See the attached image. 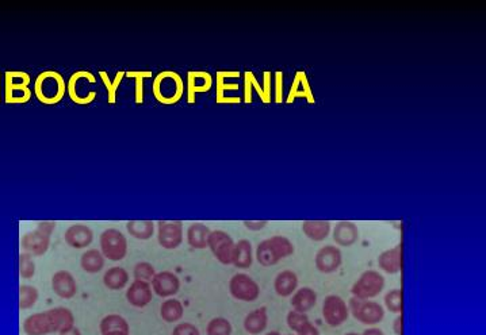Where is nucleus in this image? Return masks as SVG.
<instances>
[{
	"instance_id": "f257e3e1",
	"label": "nucleus",
	"mask_w": 486,
	"mask_h": 335,
	"mask_svg": "<svg viewBox=\"0 0 486 335\" xmlns=\"http://www.w3.org/2000/svg\"><path fill=\"white\" fill-rule=\"evenodd\" d=\"M75 327V315L66 307H55L29 315L22 325L26 335L60 334Z\"/></svg>"
},
{
	"instance_id": "f03ea898",
	"label": "nucleus",
	"mask_w": 486,
	"mask_h": 335,
	"mask_svg": "<svg viewBox=\"0 0 486 335\" xmlns=\"http://www.w3.org/2000/svg\"><path fill=\"white\" fill-rule=\"evenodd\" d=\"M293 242L283 235H274L262 241L256 248V261L262 267H274L282 260L294 254Z\"/></svg>"
},
{
	"instance_id": "7ed1b4c3",
	"label": "nucleus",
	"mask_w": 486,
	"mask_h": 335,
	"mask_svg": "<svg viewBox=\"0 0 486 335\" xmlns=\"http://www.w3.org/2000/svg\"><path fill=\"white\" fill-rule=\"evenodd\" d=\"M65 80L56 70L41 72L34 82V95L43 105H53L60 103L65 96Z\"/></svg>"
},
{
	"instance_id": "20e7f679",
	"label": "nucleus",
	"mask_w": 486,
	"mask_h": 335,
	"mask_svg": "<svg viewBox=\"0 0 486 335\" xmlns=\"http://www.w3.org/2000/svg\"><path fill=\"white\" fill-rule=\"evenodd\" d=\"M153 96L162 105H171L178 103L185 94L183 79L172 70L160 72L152 85Z\"/></svg>"
},
{
	"instance_id": "39448f33",
	"label": "nucleus",
	"mask_w": 486,
	"mask_h": 335,
	"mask_svg": "<svg viewBox=\"0 0 486 335\" xmlns=\"http://www.w3.org/2000/svg\"><path fill=\"white\" fill-rule=\"evenodd\" d=\"M57 223L53 221L40 222L36 230L29 231L22 237L21 246L24 253L33 257H41L50 248L52 234L56 230Z\"/></svg>"
},
{
	"instance_id": "423d86ee",
	"label": "nucleus",
	"mask_w": 486,
	"mask_h": 335,
	"mask_svg": "<svg viewBox=\"0 0 486 335\" xmlns=\"http://www.w3.org/2000/svg\"><path fill=\"white\" fill-rule=\"evenodd\" d=\"M30 75L22 70H8L4 75V83H6V95L4 102L13 103V105H21L27 103L33 95L30 91Z\"/></svg>"
},
{
	"instance_id": "0eeeda50",
	"label": "nucleus",
	"mask_w": 486,
	"mask_h": 335,
	"mask_svg": "<svg viewBox=\"0 0 486 335\" xmlns=\"http://www.w3.org/2000/svg\"><path fill=\"white\" fill-rule=\"evenodd\" d=\"M85 83H97V77L94 76V73H91L88 70H78V72L71 75V77L66 83V94L73 103L79 105H88L95 100L97 91L87 89L85 92H82V87Z\"/></svg>"
},
{
	"instance_id": "6e6552de",
	"label": "nucleus",
	"mask_w": 486,
	"mask_h": 335,
	"mask_svg": "<svg viewBox=\"0 0 486 335\" xmlns=\"http://www.w3.org/2000/svg\"><path fill=\"white\" fill-rule=\"evenodd\" d=\"M348 311L362 325L376 326L385 318V308L376 300H360L351 297L348 302Z\"/></svg>"
},
{
	"instance_id": "1a4fd4ad",
	"label": "nucleus",
	"mask_w": 486,
	"mask_h": 335,
	"mask_svg": "<svg viewBox=\"0 0 486 335\" xmlns=\"http://www.w3.org/2000/svg\"><path fill=\"white\" fill-rule=\"evenodd\" d=\"M99 248L108 261H122L127 254V239L122 231L106 229L99 237Z\"/></svg>"
},
{
	"instance_id": "9d476101",
	"label": "nucleus",
	"mask_w": 486,
	"mask_h": 335,
	"mask_svg": "<svg viewBox=\"0 0 486 335\" xmlns=\"http://www.w3.org/2000/svg\"><path fill=\"white\" fill-rule=\"evenodd\" d=\"M385 288V277L377 271H366L354 283L351 295L360 300H373Z\"/></svg>"
},
{
	"instance_id": "9b49d317",
	"label": "nucleus",
	"mask_w": 486,
	"mask_h": 335,
	"mask_svg": "<svg viewBox=\"0 0 486 335\" xmlns=\"http://www.w3.org/2000/svg\"><path fill=\"white\" fill-rule=\"evenodd\" d=\"M229 292L238 302L252 303L260 296V287L247 273H236L229 281Z\"/></svg>"
},
{
	"instance_id": "f8f14e48",
	"label": "nucleus",
	"mask_w": 486,
	"mask_h": 335,
	"mask_svg": "<svg viewBox=\"0 0 486 335\" xmlns=\"http://www.w3.org/2000/svg\"><path fill=\"white\" fill-rule=\"evenodd\" d=\"M234 245L232 237L222 230H212L208 239V249L222 265H232Z\"/></svg>"
},
{
	"instance_id": "ddd939ff",
	"label": "nucleus",
	"mask_w": 486,
	"mask_h": 335,
	"mask_svg": "<svg viewBox=\"0 0 486 335\" xmlns=\"http://www.w3.org/2000/svg\"><path fill=\"white\" fill-rule=\"evenodd\" d=\"M157 228V242L166 251L178 249L185 238L183 222L180 221H159Z\"/></svg>"
},
{
	"instance_id": "4468645a",
	"label": "nucleus",
	"mask_w": 486,
	"mask_h": 335,
	"mask_svg": "<svg viewBox=\"0 0 486 335\" xmlns=\"http://www.w3.org/2000/svg\"><path fill=\"white\" fill-rule=\"evenodd\" d=\"M350 316L348 306L343 297L329 295L322 303V318L329 327H340Z\"/></svg>"
},
{
	"instance_id": "2eb2a0df",
	"label": "nucleus",
	"mask_w": 486,
	"mask_h": 335,
	"mask_svg": "<svg viewBox=\"0 0 486 335\" xmlns=\"http://www.w3.org/2000/svg\"><path fill=\"white\" fill-rule=\"evenodd\" d=\"M315 264L320 273L331 274L338 271V268L343 264V254L338 246L334 245H325L321 249H318L315 257Z\"/></svg>"
},
{
	"instance_id": "dca6fc26",
	"label": "nucleus",
	"mask_w": 486,
	"mask_h": 335,
	"mask_svg": "<svg viewBox=\"0 0 486 335\" xmlns=\"http://www.w3.org/2000/svg\"><path fill=\"white\" fill-rule=\"evenodd\" d=\"M150 287L153 293L159 297L169 299L179 292L180 278L173 272L162 271L155 274V277L150 281Z\"/></svg>"
},
{
	"instance_id": "f3484780",
	"label": "nucleus",
	"mask_w": 486,
	"mask_h": 335,
	"mask_svg": "<svg viewBox=\"0 0 486 335\" xmlns=\"http://www.w3.org/2000/svg\"><path fill=\"white\" fill-rule=\"evenodd\" d=\"M64 239L72 249H87L94 242V231L87 225L76 223L65 230Z\"/></svg>"
},
{
	"instance_id": "a211bd4d",
	"label": "nucleus",
	"mask_w": 486,
	"mask_h": 335,
	"mask_svg": "<svg viewBox=\"0 0 486 335\" xmlns=\"http://www.w3.org/2000/svg\"><path fill=\"white\" fill-rule=\"evenodd\" d=\"M127 303L136 308H145L152 303L153 291L150 287V283L134 280L125 293Z\"/></svg>"
},
{
	"instance_id": "6ab92c4d",
	"label": "nucleus",
	"mask_w": 486,
	"mask_h": 335,
	"mask_svg": "<svg viewBox=\"0 0 486 335\" xmlns=\"http://www.w3.org/2000/svg\"><path fill=\"white\" fill-rule=\"evenodd\" d=\"M52 290L59 297L69 300L78 293V283L73 274L68 271H57L52 276Z\"/></svg>"
},
{
	"instance_id": "aec40b11",
	"label": "nucleus",
	"mask_w": 486,
	"mask_h": 335,
	"mask_svg": "<svg viewBox=\"0 0 486 335\" xmlns=\"http://www.w3.org/2000/svg\"><path fill=\"white\" fill-rule=\"evenodd\" d=\"M359 239V229L354 222L341 221L334 229V241L340 248H350Z\"/></svg>"
},
{
	"instance_id": "412c9836",
	"label": "nucleus",
	"mask_w": 486,
	"mask_h": 335,
	"mask_svg": "<svg viewBox=\"0 0 486 335\" xmlns=\"http://www.w3.org/2000/svg\"><path fill=\"white\" fill-rule=\"evenodd\" d=\"M213 85L212 76L208 72L196 70L187 73V96L189 103L195 102V95L208 92Z\"/></svg>"
},
{
	"instance_id": "4be33fe9",
	"label": "nucleus",
	"mask_w": 486,
	"mask_h": 335,
	"mask_svg": "<svg viewBox=\"0 0 486 335\" xmlns=\"http://www.w3.org/2000/svg\"><path fill=\"white\" fill-rule=\"evenodd\" d=\"M290 304L296 313L308 314L317 304V293L310 287H302L292 295Z\"/></svg>"
},
{
	"instance_id": "5701e85b",
	"label": "nucleus",
	"mask_w": 486,
	"mask_h": 335,
	"mask_svg": "<svg viewBox=\"0 0 486 335\" xmlns=\"http://www.w3.org/2000/svg\"><path fill=\"white\" fill-rule=\"evenodd\" d=\"M378 267L380 271L387 274H397L402 269V246L397 245L392 249L380 253L378 257Z\"/></svg>"
},
{
	"instance_id": "b1692460",
	"label": "nucleus",
	"mask_w": 486,
	"mask_h": 335,
	"mask_svg": "<svg viewBox=\"0 0 486 335\" xmlns=\"http://www.w3.org/2000/svg\"><path fill=\"white\" fill-rule=\"evenodd\" d=\"M254 264V249L248 239H240L234 245L232 265L237 269H248Z\"/></svg>"
},
{
	"instance_id": "393cba45",
	"label": "nucleus",
	"mask_w": 486,
	"mask_h": 335,
	"mask_svg": "<svg viewBox=\"0 0 486 335\" xmlns=\"http://www.w3.org/2000/svg\"><path fill=\"white\" fill-rule=\"evenodd\" d=\"M269 326V313L266 307L256 308L245 316L244 330L251 335H259L266 332Z\"/></svg>"
},
{
	"instance_id": "a878e982",
	"label": "nucleus",
	"mask_w": 486,
	"mask_h": 335,
	"mask_svg": "<svg viewBox=\"0 0 486 335\" xmlns=\"http://www.w3.org/2000/svg\"><path fill=\"white\" fill-rule=\"evenodd\" d=\"M298 288V276L296 272L286 269L278 273L274 280V290L278 296L289 297L296 292Z\"/></svg>"
},
{
	"instance_id": "bb28decb",
	"label": "nucleus",
	"mask_w": 486,
	"mask_h": 335,
	"mask_svg": "<svg viewBox=\"0 0 486 335\" xmlns=\"http://www.w3.org/2000/svg\"><path fill=\"white\" fill-rule=\"evenodd\" d=\"M210 231L212 230L206 225H203L201 222L192 223V225H190V228L187 229V234H186L187 244L190 245L192 249H196V251L206 249Z\"/></svg>"
},
{
	"instance_id": "cd10ccee",
	"label": "nucleus",
	"mask_w": 486,
	"mask_h": 335,
	"mask_svg": "<svg viewBox=\"0 0 486 335\" xmlns=\"http://www.w3.org/2000/svg\"><path fill=\"white\" fill-rule=\"evenodd\" d=\"M103 284L110 291H122L129 284V273L122 267L108 268L103 274Z\"/></svg>"
},
{
	"instance_id": "c85d7f7f",
	"label": "nucleus",
	"mask_w": 486,
	"mask_h": 335,
	"mask_svg": "<svg viewBox=\"0 0 486 335\" xmlns=\"http://www.w3.org/2000/svg\"><path fill=\"white\" fill-rule=\"evenodd\" d=\"M331 222L328 221H305L302 223V232L315 242H322L331 234Z\"/></svg>"
},
{
	"instance_id": "c756f323",
	"label": "nucleus",
	"mask_w": 486,
	"mask_h": 335,
	"mask_svg": "<svg viewBox=\"0 0 486 335\" xmlns=\"http://www.w3.org/2000/svg\"><path fill=\"white\" fill-rule=\"evenodd\" d=\"M106 258L98 249H87L80 257V267L88 274H97L103 271Z\"/></svg>"
},
{
	"instance_id": "7c9ffc66",
	"label": "nucleus",
	"mask_w": 486,
	"mask_h": 335,
	"mask_svg": "<svg viewBox=\"0 0 486 335\" xmlns=\"http://www.w3.org/2000/svg\"><path fill=\"white\" fill-rule=\"evenodd\" d=\"M185 315V307L175 297L166 299L160 306V316L166 323H178Z\"/></svg>"
},
{
	"instance_id": "2f4dec72",
	"label": "nucleus",
	"mask_w": 486,
	"mask_h": 335,
	"mask_svg": "<svg viewBox=\"0 0 486 335\" xmlns=\"http://www.w3.org/2000/svg\"><path fill=\"white\" fill-rule=\"evenodd\" d=\"M156 229V223L153 221H129L127 223V230L130 237L138 241H148Z\"/></svg>"
},
{
	"instance_id": "473e14b6",
	"label": "nucleus",
	"mask_w": 486,
	"mask_h": 335,
	"mask_svg": "<svg viewBox=\"0 0 486 335\" xmlns=\"http://www.w3.org/2000/svg\"><path fill=\"white\" fill-rule=\"evenodd\" d=\"M99 332L101 334L114 333V332L130 333V326L122 315L108 314L105 318H102L99 323Z\"/></svg>"
},
{
	"instance_id": "72a5a7b5",
	"label": "nucleus",
	"mask_w": 486,
	"mask_h": 335,
	"mask_svg": "<svg viewBox=\"0 0 486 335\" xmlns=\"http://www.w3.org/2000/svg\"><path fill=\"white\" fill-rule=\"evenodd\" d=\"M99 76H101L102 82L106 87L107 102L110 105H114L117 102V92H118L120 84L122 82V79L125 77V72H122V70L117 72V75H115V77L113 80L108 77V75H107V72H105V70H101Z\"/></svg>"
},
{
	"instance_id": "f704fd0d",
	"label": "nucleus",
	"mask_w": 486,
	"mask_h": 335,
	"mask_svg": "<svg viewBox=\"0 0 486 335\" xmlns=\"http://www.w3.org/2000/svg\"><path fill=\"white\" fill-rule=\"evenodd\" d=\"M38 299L40 291L36 287L27 284H23L20 287V308L23 311L33 308L37 304Z\"/></svg>"
},
{
	"instance_id": "c9c22d12",
	"label": "nucleus",
	"mask_w": 486,
	"mask_h": 335,
	"mask_svg": "<svg viewBox=\"0 0 486 335\" xmlns=\"http://www.w3.org/2000/svg\"><path fill=\"white\" fill-rule=\"evenodd\" d=\"M125 76L129 79L136 80V103L143 105L144 103V80L152 77L150 70H129L125 73Z\"/></svg>"
},
{
	"instance_id": "e433bc0d",
	"label": "nucleus",
	"mask_w": 486,
	"mask_h": 335,
	"mask_svg": "<svg viewBox=\"0 0 486 335\" xmlns=\"http://www.w3.org/2000/svg\"><path fill=\"white\" fill-rule=\"evenodd\" d=\"M232 323L227 318H213L208 323L206 335H232Z\"/></svg>"
},
{
	"instance_id": "4c0bfd02",
	"label": "nucleus",
	"mask_w": 486,
	"mask_h": 335,
	"mask_svg": "<svg viewBox=\"0 0 486 335\" xmlns=\"http://www.w3.org/2000/svg\"><path fill=\"white\" fill-rule=\"evenodd\" d=\"M383 302H385V307L387 311H390L392 314H402V290H399V288H394V290H390L389 292L385 295L383 297Z\"/></svg>"
},
{
	"instance_id": "58836bf2",
	"label": "nucleus",
	"mask_w": 486,
	"mask_h": 335,
	"mask_svg": "<svg viewBox=\"0 0 486 335\" xmlns=\"http://www.w3.org/2000/svg\"><path fill=\"white\" fill-rule=\"evenodd\" d=\"M156 274V271H155V267L150 264V262H147V261H140L134 265L133 268V277L134 280H140V281H145V283H150L152 278L155 277Z\"/></svg>"
},
{
	"instance_id": "ea45409f",
	"label": "nucleus",
	"mask_w": 486,
	"mask_h": 335,
	"mask_svg": "<svg viewBox=\"0 0 486 335\" xmlns=\"http://www.w3.org/2000/svg\"><path fill=\"white\" fill-rule=\"evenodd\" d=\"M20 274L22 278L29 280L33 278L36 276V261L34 257L27 254V253H21L20 254Z\"/></svg>"
},
{
	"instance_id": "a19ab883",
	"label": "nucleus",
	"mask_w": 486,
	"mask_h": 335,
	"mask_svg": "<svg viewBox=\"0 0 486 335\" xmlns=\"http://www.w3.org/2000/svg\"><path fill=\"white\" fill-rule=\"evenodd\" d=\"M309 320L308 315L301 314V313H296L294 310H292L287 316H286V322H287V327L296 334L298 330Z\"/></svg>"
},
{
	"instance_id": "79ce46f5",
	"label": "nucleus",
	"mask_w": 486,
	"mask_h": 335,
	"mask_svg": "<svg viewBox=\"0 0 486 335\" xmlns=\"http://www.w3.org/2000/svg\"><path fill=\"white\" fill-rule=\"evenodd\" d=\"M172 335H201V332L190 322H182L175 326Z\"/></svg>"
},
{
	"instance_id": "37998d69",
	"label": "nucleus",
	"mask_w": 486,
	"mask_h": 335,
	"mask_svg": "<svg viewBox=\"0 0 486 335\" xmlns=\"http://www.w3.org/2000/svg\"><path fill=\"white\" fill-rule=\"evenodd\" d=\"M296 335H320V330H318L317 327H316L310 320H308V322L298 330V333H296Z\"/></svg>"
},
{
	"instance_id": "c03bdc74",
	"label": "nucleus",
	"mask_w": 486,
	"mask_h": 335,
	"mask_svg": "<svg viewBox=\"0 0 486 335\" xmlns=\"http://www.w3.org/2000/svg\"><path fill=\"white\" fill-rule=\"evenodd\" d=\"M243 225H244L248 230L260 231L263 230V229L269 225V222H267V221H244Z\"/></svg>"
},
{
	"instance_id": "a18cd8bd",
	"label": "nucleus",
	"mask_w": 486,
	"mask_h": 335,
	"mask_svg": "<svg viewBox=\"0 0 486 335\" xmlns=\"http://www.w3.org/2000/svg\"><path fill=\"white\" fill-rule=\"evenodd\" d=\"M393 332L396 335H402V314L399 315L393 322Z\"/></svg>"
},
{
	"instance_id": "49530a36",
	"label": "nucleus",
	"mask_w": 486,
	"mask_h": 335,
	"mask_svg": "<svg viewBox=\"0 0 486 335\" xmlns=\"http://www.w3.org/2000/svg\"><path fill=\"white\" fill-rule=\"evenodd\" d=\"M360 335H385V333L378 327H369L367 330L363 332V334Z\"/></svg>"
},
{
	"instance_id": "de8ad7c7",
	"label": "nucleus",
	"mask_w": 486,
	"mask_h": 335,
	"mask_svg": "<svg viewBox=\"0 0 486 335\" xmlns=\"http://www.w3.org/2000/svg\"><path fill=\"white\" fill-rule=\"evenodd\" d=\"M59 335H82V333H80V330L75 326L73 329H71V330H68V332H64V333H60Z\"/></svg>"
},
{
	"instance_id": "09e8293b",
	"label": "nucleus",
	"mask_w": 486,
	"mask_h": 335,
	"mask_svg": "<svg viewBox=\"0 0 486 335\" xmlns=\"http://www.w3.org/2000/svg\"><path fill=\"white\" fill-rule=\"evenodd\" d=\"M102 335H130V333H124V332H114V333H106Z\"/></svg>"
},
{
	"instance_id": "8fccbe9b",
	"label": "nucleus",
	"mask_w": 486,
	"mask_h": 335,
	"mask_svg": "<svg viewBox=\"0 0 486 335\" xmlns=\"http://www.w3.org/2000/svg\"><path fill=\"white\" fill-rule=\"evenodd\" d=\"M267 335H280V333H278V332H271V333H269Z\"/></svg>"
},
{
	"instance_id": "3c124183",
	"label": "nucleus",
	"mask_w": 486,
	"mask_h": 335,
	"mask_svg": "<svg viewBox=\"0 0 486 335\" xmlns=\"http://www.w3.org/2000/svg\"><path fill=\"white\" fill-rule=\"evenodd\" d=\"M345 335H360V334H358V333H354V332H352V333H347V334H345Z\"/></svg>"
},
{
	"instance_id": "603ef678",
	"label": "nucleus",
	"mask_w": 486,
	"mask_h": 335,
	"mask_svg": "<svg viewBox=\"0 0 486 335\" xmlns=\"http://www.w3.org/2000/svg\"><path fill=\"white\" fill-rule=\"evenodd\" d=\"M0 100H1V96H0Z\"/></svg>"
},
{
	"instance_id": "864d4df0",
	"label": "nucleus",
	"mask_w": 486,
	"mask_h": 335,
	"mask_svg": "<svg viewBox=\"0 0 486 335\" xmlns=\"http://www.w3.org/2000/svg\"><path fill=\"white\" fill-rule=\"evenodd\" d=\"M280 335H282V334H280ZM289 335H293V334H289Z\"/></svg>"
}]
</instances>
